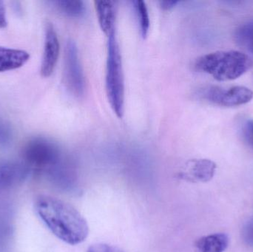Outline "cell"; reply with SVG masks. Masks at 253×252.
<instances>
[{
	"mask_svg": "<svg viewBox=\"0 0 253 252\" xmlns=\"http://www.w3.org/2000/svg\"><path fill=\"white\" fill-rule=\"evenodd\" d=\"M34 210L50 232L65 244L78 245L88 237L85 218L75 207L59 198L38 195L34 201Z\"/></svg>",
	"mask_w": 253,
	"mask_h": 252,
	"instance_id": "1",
	"label": "cell"
},
{
	"mask_svg": "<svg viewBox=\"0 0 253 252\" xmlns=\"http://www.w3.org/2000/svg\"><path fill=\"white\" fill-rule=\"evenodd\" d=\"M21 161L31 174L44 178L60 186L68 184L71 179V166L57 143L43 136L29 139L22 149Z\"/></svg>",
	"mask_w": 253,
	"mask_h": 252,
	"instance_id": "2",
	"label": "cell"
},
{
	"mask_svg": "<svg viewBox=\"0 0 253 252\" xmlns=\"http://www.w3.org/2000/svg\"><path fill=\"white\" fill-rule=\"evenodd\" d=\"M252 59L237 50H221L200 56L195 69L211 75L217 81H232L242 76L252 68Z\"/></svg>",
	"mask_w": 253,
	"mask_h": 252,
	"instance_id": "3",
	"label": "cell"
},
{
	"mask_svg": "<svg viewBox=\"0 0 253 252\" xmlns=\"http://www.w3.org/2000/svg\"><path fill=\"white\" fill-rule=\"evenodd\" d=\"M105 87L114 113L122 118L125 109V78L121 50L115 32L108 36Z\"/></svg>",
	"mask_w": 253,
	"mask_h": 252,
	"instance_id": "4",
	"label": "cell"
},
{
	"mask_svg": "<svg viewBox=\"0 0 253 252\" xmlns=\"http://www.w3.org/2000/svg\"><path fill=\"white\" fill-rule=\"evenodd\" d=\"M201 100L221 107H237L249 103L253 98V92L244 86L221 87L205 86L196 92Z\"/></svg>",
	"mask_w": 253,
	"mask_h": 252,
	"instance_id": "5",
	"label": "cell"
},
{
	"mask_svg": "<svg viewBox=\"0 0 253 252\" xmlns=\"http://www.w3.org/2000/svg\"><path fill=\"white\" fill-rule=\"evenodd\" d=\"M64 81L71 94L77 97L84 94L85 79L79 57L78 48L74 40H68L65 45Z\"/></svg>",
	"mask_w": 253,
	"mask_h": 252,
	"instance_id": "6",
	"label": "cell"
},
{
	"mask_svg": "<svg viewBox=\"0 0 253 252\" xmlns=\"http://www.w3.org/2000/svg\"><path fill=\"white\" fill-rule=\"evenodd\" d=\"M60 44L54 27L51 22H46L44 27V44L41 75L44 78L50 76L54 71L59 59Z\"/></svg>",
	"mask_w": 253,
	"mask_h": 252,
	"instance_id": "7",
	"label": "cell"
},
{
	"mask_svg": "<svg viewBox=\"0 0 253 252\" xmlns=\"http://www.w3.org/2000/svg\"><path fill=\"white\" fill-rule=\"evenodd\" d=\"M216 168V164L211 160L192 159L186 163L178 177L192 183H206L212 180Z\"/></svg>",
	"mask_w": 253,
	"mask_h": 252,
	"instance_id": "8",
	"label": "cell"
},
{
	"mask_svg": "<svg viewBox=\"0 0 253 252\" xmlns=\"http://www.w3.org/2000/svg\"><path fill=\"white\" fill-rule=\"evenodd\" d=\"M31 172L21 160L0 159V192L23 182Z\"/></svg>",
	"mask_w": 253,
	"mask_h": 252,
	"instance_id": "9",
	"label": "cell"
},
{
	"mask_svg": "<svg viewBox=\"0 0 253 252\" xmlns=\"http://www.w3.org/2000/svg\"><path fill=\"white\" fill-rule=\"evenodd\" d=\"M94 5L99 26L104 34L108 36L116 31L115 2L97 0L94 1Z\"/></svg>",
	"mask_w": 253,
	"mask_h": 252,
	"instance_id": "10",
	"label": "cell"
},
{
	"mask_svg": "<svg viewBox=\"0 0 253 252\" xmlns=\"http://www.w3.org/2000/svg\"><path fill=\"white\" fill-rule=\"evenodd\" d=\"M30 59L28 52L0 46V72L22 68Z\"/></svg>",
	"mask_w": 253,
	"mask_h": 252,
	"instance_id": "11",
	"label": "cell"
},
{
	"mask_svg": "<svg viewBox=\"0 0 253 252\" xmlns=\"http://www.w3.org/2000/svg\"><path fill=\"white\" fill-rule=\"evenodd\" d=\"M229 237L224 233H215L202 237L195 244L196 252H224L229 246Z\"/></svg>",
	"mask_w": 253,
	"mask_h": 252,
	"instance_id": "12",
	"label": "cell"
},
{
	"mask_svg": "<svg viewBox=\"0 0 253 252\" xmlns=\"http://www.w3.org/2000/svg\"><path fill=\"white\" fill-rule=\"evenodd\" d=\"M53 7L68 17H81L85 11L84 2L80 0H60L51 1Z\"/></svg>",
	"mask_w": 253,
	"mask_h": 252,
	"instance_id": "13",
	"label": "cell"
},
{
	"mask_svg": "<svg viewBox=\"0 0 253 252\" xmlns=\"http://www.w3.org/2000/svg\"><path fill=\"white\" fill-rule=\"evenodd\" d=\"M234 37L239 45L253 53V20L238 28Z\"/></svg>",
	"mask_w": 253,
	"mask_h": 252,
	"instance_id": "14",
	"label": "cell"
},
{
	"mask_svg": "<svg viewBox=\"0 0 253 252\" xmlns=\"http://www.w3.org/2000/svg\"><path fill=\"white\" fill-rule=\"evenodd\" d=\"M131 3L133 6L137 19H138L140 34L142 38H145L148 34L149 28H150V17H149L148 10H147L145 1L137 0V1H131Z\"/></svg>",
	"mask_w": 253,
	"mask_h": 252,
	"instance_id": "15",
	"label": "cell"
},
{
	"mask_svg": "<svg viewBox=\"0 0 253 252\" xmlns=\"http://www.w3.org/2000/svg\"><path fill=\"white\" fill-rule=\"evenodd\" d=\"M13 133L8 122L0 118V147L9 146L13 141Z\"/></svg>",
	"mask_w": 253,
	"mask_h": 252,
	"instance_id": "16",
	"label": "cell"
},
{
	"mask_svg": "<svg viewBox=\"0 0 253 252\" xmlns=\"http://www.w3.org/2000/svg\"><path fill=\"white\" fill-rule=\"evenodd\" d=\"M242 133L243 139L253 149V120L245 121L242 124Z\"/></svg>",
	"mask_w": 253,
	"mask_h": 252,
	"instance_id": "17",
	"label": "cell"
},
{
	"mask_svg": "<svg viewBox=\"0 0 253 252\" xmlns=\"http://www.w3.org/2000/svg\"><path fill=\"white\" fill-rule=\"evenodd\" d=\"M87 252H124L118 247L105 244H98L90 246Z\"/></svg>",
	"mask_w": 253,
	"mask_h": 252,
	"instance_id": "18",
	"label": "cell"
},
{
	"mask_svg": "<svg viewBox=\"0 0 253 252\" xmlns=\"http://www.w3.org/2000/svg\"><path fill=\"white\" fill-rule=\"evenodd\" d=\"M243 236L245 242L248 245L253 247V218L250 220L245 226V229H244Z\"/></svg>",
	"mask_w": 253,
	"mask_h": 252,
	"instance_id": "19",
	"label": "cell"
},
{
	"mask_svg": "<svg viewBox=\"0 0 253 252\" xmlns=\"http://www.w3.org/2000/svg\"><path fill=\"white\" fill-rule=\"evenodd\" d=\"M7 20L6 16V10L4 2L0 1V29L7 27Z\"/></svg>",
	"mask_w": 253,
	"mask_h": 252,
	"instance_id": "20",
	"label": "cell"
},
{
	"mask_svg": "<svg viewBox=\"0 0 253 252\" xmlns=\"http://www.w3.org/2000/svg\"><path fill=\"white\" fill-rule=\"evenodd\" d=\"M178 3V1H168V0L159 1L161 7L165 10H170L172 7H175Z\"/></svg>",
	"mask_w": 253,
	"mask_h": 252,
	"instance_id": "21",
	"label": "cell"
}]
</instances>
